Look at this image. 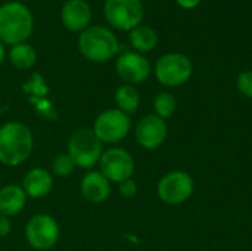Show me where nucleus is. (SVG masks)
<instances>
[{
    "instance_id": "1",
    "label": "nucleus",
    "mask_w": 252,
    "mask_h": 251,
    "mask_svg": "<svg viewBox=\"0 0 252 251\" xmlns=\"http://www.w3.org/2000/svg\"><path fill=\"white\" fill-rule=\"evenodd\" d=\"M34 151L31 129L19 121H7L0 126V163L7 167L24 164Z\"/></svg>"
},
{
    "instance_id": "2",
    "label": "nucleus",
    "mask_w": 252,
    "mask_h": 251,
    "mask_svg": "<svg viewBox=\"0 0 252 251\" xmlns=\"http://www.w3.org/2000/svg\"><path fill=\"white\" fill-rule=\"evenodd\" d=\"M34 19L30 9L19 1L0 6V41L3 44H19L31 36Z\"/></svg>"
},
{
    "instance_id": "3",
    "label": "nucleus",
    "mask_w": 252,
    "mask_h": 251,
    "mask_svg": "<svg viewBox=\"0 0 252 251\" xmlns=\"http://www.w3.org/2000/svg\"><path fill=\"white\" fill-rule=\"evenodd\" d=\"M78 50L90 62L102 64L111 61L120 50L117 36L106 27L93 25L78 36Z\"/></svg>"
},
{
    "instance_id": "4",
    "label": "nucleus",
    "mask_w": 252,
    "mask_h": 251,
    "mask_svg": "<svg viewBox=\"0 0 252 251\" xmlns=\"http://www.w3.org/2000/svg\"><path fill=\"white\" fill-rule=\"evenodd\" d=\"M103 143L96 136L93 129L75 130L66 145V154L72 158L75 166L83 170H93L103 154Z\"/></svg>"
},
{
    "instance_id": "5",
    "label": "nucleus",
    "mask_w": 252,
    "mask_h": 251,
    "mask_svg": "<svg viewBox=\"0 0 252 251\" xmlns=\"http://www.w3.org/2000/svg\"><path fill=\"white\" fill-rule=\"evenodd\" d=\"M157 80L165 87H179L188 83L193 74L192 61L179 52L162 55L154 68Z\"/></svg>"
},
{
    "instance_id": "6",
    "label": "nucleus",
    "mask_w": 252,
    "mask_h": 251,
    "mask_svg": "<svg viewBox=\"0 0 252 251\" xmlns=\"http://www.w3.org/2000/svg\"><path fill=\"white\" fill-rule=\"evenodd\" d=\"M133 123L130 115L124 114L117 108H109L102 111L93 124V132L100 139V142L114 145L121 142L131 132Z\"/></svg>"
},
{
    "instance_id": "7",
    "label": "nucleus",
    "mask_w": 252,
    "mask_h": 251,
    "mask_svg": "<svg viewBox=\"0 0 252 251\" xmlns=\"http://www.w3.org/2000/svg\"><path fill=\"white\" fill-rule=\"evenodd\" d=\"M24 234L27 243L34 250L46 251L56 246L61 229L55 217L46 213H38L27 222Z\"/></svg>"
},
{
    "instance_id": "8",
    "label": "nucleus",
    "mask_w": 252,
    "mask_h": 251,
    "mask_svg": "<svg viewBox=\"0 0 252 251\" xmlns=\"http://www.w3.org/2000/svg\"><path fill=\"white\" fill-rule=\"evenodd\" d=\"M195 189V182L188 172L173 170L164 175L158 182V197L167 206H180L186 203Z\"/></svg>"
},
{
    "instance_id": "9",
    "label": "nucleus",
    "mask_w": 252,
    "mask_h": 251,
    "mask_svg": "<svg viewBox=\"0 0 252 251\" xmlns=\"http://www.w3.org/2000/svg\"><path fill=\"white\" fill-rule=\"evenodd\" d=\"M103 13L115 30L131 31L140 25L145 10L142 0H106Z\"/></svg>"
},
{
    "instance_id": "10",
    "label": "nucleus",
    "mask_w": 252,
    "mask_h": 251,
    "mask_svg": "<svg viewBox=\"0 0 252 251\" xmlns=\"http://www.w3.org/2000/svg\"><path fill=\"white\" fill-rule=\"evenodd\" d=\"M97 166L99 172L111 183H121L127 179H131L136 169L133 155L120 146L105 149Z\"/></svg>"
},
{
    "instance_id": "11",
    "label": "nucleus",
    "mask_w": 252,
    "mask_h": 251,
    "mask_svg": "<svg viewBox=\"0 0 252 251\" xmlns=\"http://www.w3.org/2000/svg\"><path fill=\"white\" fill-rule=\"evenodd\" d=\"M168 136V124L165 120L159 118L155 114L145 115L134 129V138L139 146L148 151L158 149L162 146Z\"/></svg>"
},
{
    "instance_id": "12",
    "label": "nucleus",
    "mask_w": 252,
    "mask_h": 251,
    "mask_svg": "<svg viewBox=\"0 0 252 251\" xmlns=\"http://www.w3.org/2000/svg\"><path fill=\"white\" fill-rule=\"evenodd\" d=\"M151 62L139 52H124L115 62V71L126 84H140L151 75Z\"/></svg>"
},
{
    "instance_id": "13",
    "label": "nucleus",
    "mask_w": 252,
    "mask_h": 251,
    "mask_svg": "<svg viewBox=\"0 0 252 251\" xmlns=\"http://www.w3.org/2000/svg\"><path fill=\"white\" fill-rule=\"evenodd\" d=\"M80 192L87 203L102 204L111 195V182L99 170H89L80 182Z\"/></svg>"
},
{
    "instance_id": "14",
    "label": "nucleus",
    "mask_w": 252,
    "mask_h": 251,
    "mask_svg": "<svg viewBox=\"0 0 252 251\" xmlns=\"http://www.w3.org/2000/svg\"><path fill=\"white\" fill-rule=\"evenodd\" d=\"M24 192L30 198H44L50 194L53 188V175L44 167H34L30 169L21 183Z\"/></svg>"
},
{
    "instance_id": "15",
    "label": "nucleus",
    "mask_w": 252,
    "mask_h": 251,
    "mask_svg": "<svg viewBox=\"0 0 252 251\" xmlns=\"http://www.w3.org/2000/svg\"><path fill=\"white\" fill-rule=\"evenodd\" d=\"M61 19L69 31H83L92 19V10L84 0H68L62 6Z\"/></svg>"
},
{
    "instance_id": "16",
    "label": "nucleus",
    "mask_w": 252,
    "mask_h": 251,
    "mask_svg": "<svg viewBox=\"0 0 252 251\" xmlns=\"http://www.w3.org/2000/svg\"><path fill=\"white\" fill-rule=\"evenodd\" d=\"M27 204V194L21 185H6L0 188V215L13 217L19 215Z\"/></svg>"
},
{
    "instance_id": "17",
    "label": "nucleus",
    "mask_w": 252,
    "mask_h": 251,
    "mask_svg": "<svg viewBox=\"0 0 252 251\" xmlns=\"http://www.w3.org/2000/svg\"><path fill=\"white\" fill-rule=\"evenodd\" d=\"M114 102L115 108L123 111L127 115H133L137 112L140 107V93L137 89L131 84H123L120 86L114 93Z\"/></svg>"
},
{
    "instance_id": "18",
    "label": "nucleus",
    "mask_w": 252,
    "mask_h": 251,
    "mask_svg": "<svg viewBox=\"0 0 252 251\" xmlns=\"http://www.w3.org/2000/svg\"><path fill=\"white\" fill-rule=\"evenodd\" d=\"M130 43L139 53L152 52L158 44V34L152 27L139 25L130 31Z\"/></svg>"
},
{
    "instance_id": "19",
    "label": "nucleus",
    "mask_w": 252,
    "mask_h": 251,
    "mask_svg": "<svg viewBox=\"0 0 252 251\" xmlns=\"http://www.w3.org/2000/svg\"><path fill=\"white\" fill-rule=\"evenodd\" d=\"M9 59L18 70H30L37 62V52L28 43H19L10 47Z\"/></svg>"
},
{
    "instance_id": "20",
    "label": "nucleus",
    "mask_w": 252,
    "mask_h": 251,
    "mask_svg": "<svg viewBox=\"0 0 252 251\" xmlns=\"http://www.w3.org/2000/svg\"><path fill=\"white\" fill-rule=\"evenodd\" d=\"M152 108H154L155 115H158L162 120H167L174 115V112L177 109V101L171 93L161 92L154 98Z\"/></svg>"
},
{
    "instance_id": "21",
    "label": "nucleus",
    "mask_w": 252,
    "mask_h": 251,
    "mask_svg": "<svg viewBox=\"0 0 252 251\" xmlns=\"http://www.w3.org/2000/svg\"><path fill=\"white\" fill-rule=\"evenodd\" d=\"M75 163L66 152L58 154L52 161V175L58 178H68L75 172Z\"/></svg>"
},
{
    "instance_id": "22",
    "label": "nucleus",
    "mask_w": 252,
    "mask_h": 251,
    "mask_svg": "<svg viewBox=\"0 0 252 251\" xmlns=\"http://www.w3.org/2000/svg\"><path fill=\"white\" fill-rule=\"evenodd\" d=\"M22 90H24L27 95L35 96V98H38V99H44V96L49 93V87L46 86L44 78H43L38 72H34V74L22 84Z\"/></svg>"
},
{
    "instance_id": "23",
    "label": "nucleus",
    "mask_w": 252,
    "mask_h": 251,
    "mask_svg": "<svg viewBox=\"0 0 252 251\" xmlns=\"http://www.w3.org/2000/svg\"><path fill=\"white\" fill-rule=\"evenodd\" d=\"M236 87L239 93L248 99H252V71H244L236 78Z\"/></svg>"
},
{
    "instance_id": "24",
    "label": "nucleus",
    "mask_w": 252,
    "mask_h": 251,
    "mask_svg": "<svg viewBox=\"0 0 252 251\" xmlns=\"http://www.w3.org/2000/svg\"><path fill=\"white\" fill-rule=\"evenodd\" d=\"M137 183L133 179H127L121 183H118V192L124 198H133L137 194Z\"/></svg>"
},
{
    "instance_id": "25",
    "label": "nucleus",
    "mask_w": 252,
    "mask_h": 251,
    "mask_svg": "<svg viewBox=\"0 0 252 251\" xmlns=\"http://www.w3.org/2000/svg\"><path fill=\"white\" fill-rule=\"evenodd\" d=\"M12 232V222L10 217H6L3 215H0V238L7 237Z\"/></svg>"
},
{
    "instance_id": "26",
    "label": "nucleus",
    "mask_w": 252,
    "mask_h": 251,
    "mask_svg": "<svg viewBox=\"0 0 252 251\" xmlns=\"http://www.w3.org/2000/svg\"><path fill=\"white\" fill-rule=\"evenodd\" d=\"M176 1L183 9H195L196 6H199L202 0H176Z\"/></svg>"
},
{
    "instance_id": "27",
    "label": "nucleus",
    "mask_w": 252,
    "mask_h": 251,
    "mask_svg": "<svg viewBox=\"0 0 252 251\" xmlns=\"http://www.w3.org/2000/svg\"><path fill=\"white\" fill-rule=\"evenodd\" d=\"M4 55H6V50H4V44L0 41V64L3 62V59H4Z\"/></svg>"
},
{
    "instance_id": "28",
    "label": "nucleus",
    "mask_w": 252,
    "mask_h": 251,
    "mask_svg": "<svg viewBox=\"0 0 252 251\" xmlns=\"http://www.w3.org/2000/svg\"><path fill=\"white\" fill-rule=\"evenodd\" d=\"M0 188H1V175H0Z\"/></svg>"
}]
</instances>
